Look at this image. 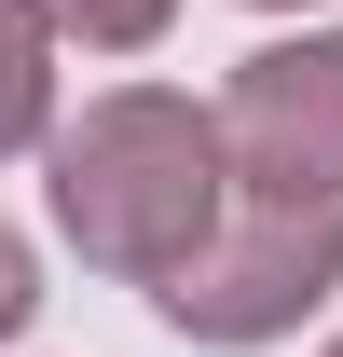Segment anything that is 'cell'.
I'll return each mask as SVG.
<instances>
[{"instance_id":"cell-1","label":"cell","mask_w":343,"mask_h":357,"mask_svg":"<svg viewBox=\"0 0 343 357\" xmlns=\"http://www.w3.org/2000/svg\"><path fill=\"white\" fill-rule=\"evenodd\" d=\"M42 192H55V234H69L96 275L165 289V275L234 220L247 178H234L220 110H192V96H165V83H110V96H83V124H55Z\"/></svg>"},{"instance_id":"cell-2","label":"cell","mask_w":343,"mask_h":357,"mask_svg":"<svg viewBox=\"0 0 343 357\" xmlns=\"http://www.w3.org/2000/svg\"><path fill=\"white\" fill-rule=\"evenodd\" d=\"M330 289H343V206L234 192V220H220L151 303H165V330H192V344H289Z\"/></svg>"},{"instance_id":"cell-3","label":"cell","mask_w":343,"mask_h":357,"mask_svg":"<svg viewBox=\"0 0 343 357\" xmlns=\"http://www.w3.org/2000/svg\"><path fill=\"white\" fill-rule=\"evenodd\" d=\"M220 137H234V178H247V192L343 206V28L261 42L247 69L220 83Z\"/></svg>"},{"instance_id":"cell-4","label":"cell","mask_w":343,"mask_h":357,"mask_svg":"<svg viewBox=\"0 0 343 357\" xmlns=\"http://www.w3.org/2000/svg\"><path fill=\"white\" fill-rule=\"evenodd\" d=\"M0 151H55V28L0 0Z\"/></svg>"},{"instance_id":"cell-5","label":"cell","mask_w":343,"mask_h":357,"mask_svg":"<svg viewBox=\"0 0 343 357\" xmlns=\"http://www.w3.org/2000/svg\"><path fill=\"white\" fill-rule=\"evenodd\" d=\"M55 42H83V55H151L178 28V0H28Z\"/></svg>"},{"instance_id":"cell-6","label":"cell","mask_w":343,"mask_h":357,"mask_svg":"<svg viewBox=\"0 0 343 357\" xmlns=\"http://www.w3.org/2000/svg\"><path fill=\"white\" fill-rule=\"evenodd\" d=\"M28 316H42V261H28V234L0 220V344H14Z\"/></svg>"},{"instance_id":"cell-7","label":"cell","mask_w":343,"mask_h":357,"mask_svg":"<svg viewBox=\"0 0 343 357\" xmlns=\"http://www.w3.org/2000/svg\"><path fill=\"white\" fill-rule=\"evenodd\" d=\"M261 14H316V0H261Z\"/></svg>"},{"instance_id":"cell-8","label":"cell","mask_w":343,"mask_h":357,"mask_svg":"<svg viewBox=\"0 0 343 357\" xmlns=\"http://www.w3.org/2000/svg\"><path fill=\"white\" fill-rule=\"evenodd\" d=\"M330 357H343V344H330Z\"/></svg>"}]
</instances>
